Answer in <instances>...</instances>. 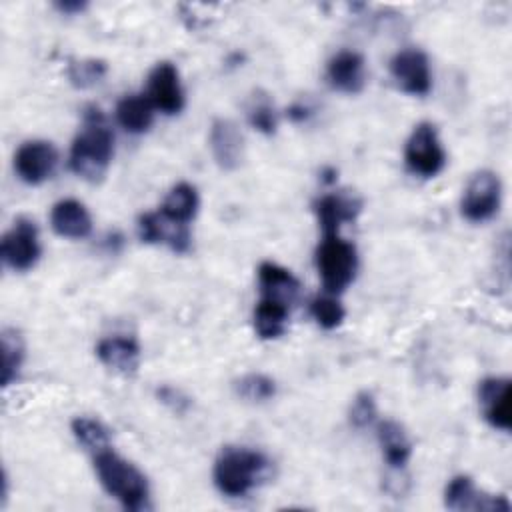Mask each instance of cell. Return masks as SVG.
<instances>
[{
	"label": "cell",
	"mask_w": 512,
	"mask_h": 512,
	"mask_svg": "<svg viewBox=\"0 0 512 512\" xmlns=\"http://www.w3.org/2000/svg\"><path fill=\"white\" fill-rule=\"evenodd\" d=\"M248 122L254 130L262 134H274L278 126V118L272 102L268 98H256L248 108Z\"/></svg>",
	"instance_id": "obj_29"
},
{
	"label": "cell",
	"mask_w": 512,
	"mask_h": 512,
	"mask_svg": "<svg viewBox=\"0 0 512 512\" xmlns=\"http://www.w3.org/2000/svg\"><path fill=\"white\" fill-rule=\"evenodd\" d=\"M404 162L408 170L420 178H434L446 164V152L438 138V130L430 122L414 126L404 146Z\"/></svg>",
	"instance_id": "obj_5"
},
{
	"label": "cell",
	"mask_w": 512,
	"mask_h": 512,
	"mask_svg": "<svg viewBox=\"0 0 512 512\" xmlns=\"http://www.w3.org/2000/svg\"><path fill=\"white\" fill-rule=\"evenodd\" d=\"M24 344L16 330L2 332V386H10L22 368Z\"/></svg>",
	"instance_id": "obj_25"
},
{
	"label": "cell",
	"mask_w": 512,
	"mask_h": 512,
	"mask_svg": "<svg viewBox=\"0 0 512 512\" xmlns=\"http://www.w3.org/2000/svg\"><path fill=\"white\" fill-rule=\"evenodd\" d=\"M158 398H160L162 404H166L170 410H174L178 414L186 412V408L190 406V398L184 396L180 390H176L172 386H162L158 390Z\"/></svg>",
	"instance_id": "obj_31"
},
{
	"label": "cell",
	"mask_w": 512,
	"mask_h": 512,
	"mask_svg": "<svg viewBox=\"0 0 512 512\" xmlns=\"http://www.w3.org/2000/svg\"><path fill=\"white\" fill-rule=\"evenodd\" d=\"M444 504L450 510H508L510 504L502 496H488L478 492L470 476H454L444 492Z\"/></svg>",
	"instance_id": "obj_13"
},
{
	"label": "cell",
	"mask_w": 512,
	"mask_h": 512,
	"mask_svg": "<svg viewBox=\"0 0 512 512\" xmlns=\"http://www.w3.org/2000/svg\"><path fill=\"white\" fill-rule=\"evenodd\" d=\"M316 268L328 294H340L354 280L358 270V252L352 242L340 234H324L316 248Z\"/></svg>",
	"instance_id": "obj_4"
},
{
	"label": "cell",
	"mask_w": 512,
	"mask_h": 512,
	"mask_svg": "<svg viewBox=\"0 0 512 512\" xmlns=\"http://www.w3.org/2000/svg\"><path fill=\"white\" fill-rule=\"evenodd\" d=\"M500 200H502V182L498 174H494L492 170H480L468 180L464 188V194L460 200V212L468 222H474V224L486 222L498 212Z\"/></svg>",
	"instance_id": "obj_6"
},
{
	"label": "cell",
	"mask_w": 512,
	"mask_h": 512,
	"mask_svg": "<svg viewBox=\"0 0 512 512\" xmlns=\"http://www.w3.org/2000/svg\"><path fill=\"white\" fill-rule=\"evenodd\" d=\"M348 416H350V424L354 428L370 426L376 420V400H374V396L370 392L356 394L352 404H350Z\"/></svg>",
	"instance_id": "obj_30"
},
{
	"label": "cell",
	"mask_w": 512,
	"mask_h": 512,
	"mask_svg": "<svg viewBox=\"0 0 512 512\" xmlns=\"http://www.w3.org/2000/svg\"><path fill=\"white\" fill-rule=\"evenodd\" d=\"M152 106L162 114H178L184 108V88L178 68L172 62H158L148 74V92Z\"/></svg>",
	"instance_id": "obj_10"
},
{
	"label": "cell",
	"mask_w": 512,
	"mask_h": 512,
	"mask_svg": "<svg viewBox=\"0 0 512 512\" xmlns=\"http://www.w3.org/2000/svg\"><path fill=\"white\" fill-rule=\"evenodd\" d=\"M288 116L292 118V120H304L306 116H308V108L306 106H292L290 110H288Z\"/></svg>",
	"instance_id": "obj_33"
},
{
	"label": "cell",
	"mask_w": 512,
	"mask_h": 512,
	"mask_svg": "<svg viewBox=\"0 0 512 512\" xmlns=\"http://www.w3.org/2000/svg\"><path fill=\"white\" fill-rule=\"evenodd\" d=\"M96 356L106 368L120 374H132L140 364V346L130 336H110L98 342Z\"/></svg>",
	"instance_id": "obj_19"
},
{
	"label": "cell",
	"mask_w": 512,
	"mask_h": 512,
	"mask_svg": "<svg viewBox=\"0 0 512 512\" xmlns=\"http://www.w3.org/2000/svg\"><path fill=\"white\" fill-rule=\"evenodd\" d=\"M94 470L102 488L114 496L128 510L148 508V482L146 476L128 460L118 456L112 448L94 454Z\"/></svg>",
	"instance_id": "obj_2"
},
{
	"label": "cell",
	"mask_w": 512,
	"mask_h": 512,
	"mask_svg": "<svg viewBox=\"0 0 512 512\" xmlns=\"http://www.w3.org/2000/svg\"><path fill=\"white\" fill-rule=\"evenodd\" d=\"M210 152L218 168L236 170L244 158V138L232 120L218 118L210 126Z\"/></svg>",
	"instance_id": "obj_12"
},
{
	"label": "cell",
	"mask_w": 512,
	"mask_h": 512,
	"mask_svg": "<svg viewBox=\"0 0 512 512\" xmlns=\"http://www.w3.org/2000/svg\"><path fill=\"white\" fill-rule=\"evenodd\" d=\"M72 434L84 450L92 452V456L104 448H110V434L106 426L96 418L78 416L72 420Z\"/></svg>",
	"instance_id": "obj_24"
},
{
	"label": "cell",
	"mask_w": 512,
	"mask_h": 512,
	"mask_svg": "<svg viewBox=\"0 0 512 512\" xmlns=\"http://www.w3.org/2000/svg\"><path fill=\"white\" fill-rule=\"evenodd\" d=\"M360 200L348 194H326L314 202V212L324 234H338L340 226L352 222L360 212Z\"/></svg>",
	"instance_id": "obj_17"
},
{
	"label": "cell",
	"mask_w": 512,
	"mask_h": 512,
	"mask_svg": "<svg viewBox=\"0 0 512 512\" xmlns=\"http://www.w3.org/2000/svg\"><path fill=\"white\" fill-rule=\"evenodd\" d=\"M50 226L62 238L80 240L92 232V218L82 202L74 198H66L52 206Z\"/></svg>",
	"instance_id": "obj_16"
},
{
	"label": "cell",
	"mask_w": 512,
	"mask_h": 512,
	"mask_svg": "<svg viewBox=\"0 0 512 512\" xmlns=\"http://www.w3.org/2000/svg\"><path fill=\"white\" fill-rule=\"evenodd\" d=\"M326 78L330 86L344 94H358L366 84V64L362 54L340 50L328 60Z\"/></svg>",
	"instance_id": "obj_14"
},
{
	"label": "cell",
	"mask_w": 512,
	"mask_h": 512,
	"mask_svg": "<svg viewBox=\"0 0 512 512\" xmlns=\"http://www.w3.org/2000/svg\"><path fill=\"white\" fill-rule=\"evenodd\" d=\"M62 12H66V14H74V12H82L84 10V2H70V0H66V2H58L56 4Z\"/></svg>",
	"instance_id": "obj_32"
},
{
	"label": "cell",
	"mask_w": 512,
	"mask_h": 512,
	"mask_svg": "<svg viewBox=\"0 0 512 512\" xmlns=\"http://www.w3.org/2000/svg\"><path fill=\"white\" fill-rule=\"evenodd\" d=\"M108 72V66L104 60L96 58H82V60H72L68 64V80L74 88H90L98 84Z\"/></svg>",
	"instance_id": "obj_26"
},
{
	"label": "cell",
	"mask_w": 512,
	"mask_h": 512,
	"mask_svg": "<svg viewBox=\"0 0 512 512\" xmlns=\"http://www.w3.org/2000/svg\"><path fill=\"white\" fill-rule=\"evenodd\" d=\"M236 392L248 402H266L276 394V384L266 374H246L236 382Z\"/></svg>",
	"instance_id": "obj_28"
},
{
	"label": "cell",
	"mask_w": 512,
	"mask_h": 512,
	"mask_svg": "<svg viewBox=\"0 0 512 512\" xmlns=\"http://www.w3.org/2000/svg\"><path fill=\"white\" fill-rule=\"evenodd\" d=\"M258 284L262 298L292 306L300 292V282L290 270L276 262H262L258 266Z\"/></svg>",
	"instance_id": "obj_18"
},
{
	"label": "cell",
	"mask_w": 512,
	"mask_h": 512,
	"mask_svg": "<svg viewBox=\"0 0 512 512\" xmlns=\"http://www.w3.org/2000/svg\"><path fill=\"white\" fill-rule=\"evenodd\" d=\"M114 156V134L98 108H88L84 122L70 146V170L88 182H98L110 168Z\"/></svg>",
	"instance_id": "obj_1"
},
{
	"label": "cell",
	"mask_w": 512,
	"mask_h": 512,
	"mask_svg": "<svg viewBox=\"0 0 512 512\" xmlns=\"http://www.w3.org/2000/svg\"><path fill=\"white\" fill-rule=\"evenodd\" d=\"M390 74L396 86L412 96H426L432 88L428 56L418 48H404L390 60Z\"/></svg>",
	"instance_id": "obj_8"
},
{
	"label": "cell",
	"mask_w": 512,
	"mask_h": 512,
	"mask_svg": "<svg viewBox=\"0 0 512 512\" xmlns=\"http://www.w3.org/2000/svg\"><path fill=\"white\" fill-rule=\"evenodd\" d=\"M268 466L262 452L246 446H226L214 462V484L224 496L240 498L266 476Z\"/></svg>",
	"instance_id": "obj_3"
},
{
	"label": "cell",
	"mask_w": 512,
	"mask_h": 512,
	"mask_svg": "<svg viewBox=\"0 0 512 512\" xmlns=\"http://www.w3.org/2000/svg\"><path fill=\"white\" fill-rule=\"evenodd\" d=\"M378 444L382 448L384 460L392 468H404L412 456V442L404 430L394 420H384L378 424Z\"/></svg>",
	"instance_id": "obj_21"
},
{
	"label": "cell",
	"mask_w": 512,
	"mask_h": 512,
	"mask_svg": "<svg viewBox=\"0 0 512 512\" xmlns=\"http://www.w3.org/2000/svg\"><path fill=\"white\" fill-rule=\"evenodd\" d=\"M478 402L484 420L500 430L512 428V392L510 380L500 376L484 378L478 384Z\"/></svg>",
	"instance_id": "obj_11"
},
{
	"label": "cell",
	"mask_w": 512,
	"mask_h": 512,
	"mask_svg": "<svg viewBox=\"0 0 512 512\" xmlns=\"http://www.w3.org/2000/svg\"><path fill=\"white\" fill-rule=\"evenodd\" d=\"M40 236L38 226L30 218H18L12 228L2 236L0 254L8 268L14 272H26L36 266L40 258Z\"/></svg>",
	"instance_id": "obj_7"
},
{
	"label": "cell",
	"mask_w": 512,
	"mask_h": 512,
	"mask_svg": "<svg viewBox=\"0 0 512 512\" xmlns=\"http://www.w3.org/2000/svg\"><path fill=\"white\" fill-rule=\"evenodd\" d=\"M310 314L316 320V324L324 330H332V328L340 326L344 316H346L344 306L340 304V300L334 294H328V292L322 294V296H316L310 302Z\"/></svg>",
	"instance_id": "obj_27"
},
{
	"label": "cell",
	"mask_w": 512,
	"mask_h": 512,
	"mask_svg": "<svg viewBox=\"0 0 512 512\" xmlns=\"http://www.w3.org/2000/svg\"><path fill=\"white\" fill-rule=\"evenodd\" d=\"M198 204H200V200H198L196 188L188 182H180L166 194V198L160 206V214L172 224L188 226V222L198 212Z\"/></svg>",
	"instance_id": "obj_22"
},
{
	"label": "cell",
	"mask_w": 512,
	"mask_h": 512,
	"mask_svg": "<svg viewBox=\"0 0 512 512\" xmlns=\"http://www.w3.org/2000/svg\"><path fill=\"white\" fill-rule=\"evenodd\" d=\"M138 236L146 244H168L174 252H186L190 248L188 226L172 224L160 212H148L138 218Z\"/></svg>",
	"instance_id": "obj_15"
},
{
	"label": "cell",
	"mask_w": 512,
	"mask_h": 512,
	"mask_svg": "<svg viewBox=\"0 0 512 512\" xmlns=\"http://www.w3.org/2000/svg\"><path fill=\"white\" fill-rule=\"evenodd\" d=\"M58 166V150L48 140H28L14 154V170L26 184H42Z\"/></svg>",
	"instance_id": "obj_9"
},
{
	"label": "cell",
	"mask_w": 512,
	"mask_h": 512,
	"mask_svg": "<svg viewBox=\"0 0 512 512\" xmlns=\"http://www.w3.org/2000/svg\"><path fill=\"white\" fill-rule=\"evenodd\" d=\"M154 110L146 94H130L116 104V120L126 132L144 134L154 122Z\"/></svg>",
	"instance_id": "obj_20"
},
{
	"label": "cell",
	"mask_w": 512,
	"mask_h": 512,
	"mask_svg": "<svg viewBox=\"0 0 512 512\" xmlns=\"http://www.w3.org/2000/svg\"><path fill=\"white\" fill-rule=\"evenodd\" d=\"M290 306L260 298L258 306L254 308V330L262 340H276L286 332Z\"/></svg>",
	"instance_id": "obj_23"
}]
</instances>
